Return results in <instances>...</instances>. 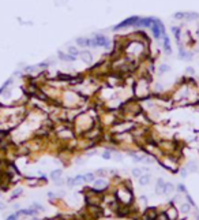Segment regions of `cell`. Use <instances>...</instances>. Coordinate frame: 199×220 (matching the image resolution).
Returning a JSON list of instances; mask_svg holds the SVG:
<instances>
[{"mask_svg": "<svg viewBox=\"0 0 199 220\" xmlns=\"http://www.w3.org/2000/svg\"><path fill=\"white\" fill-rule=\"evenodd\" d=\"M132 94H134V99L142 101L145 99L150 97L153 92H151V81L147 77H141L139 79L132 83Z\"/></svg>", "mask_w": 199, "mask_h": 220, "instance_id": "1", "label": "cell"}, {"mask_svg": "<svg viewBox=\"0 0 199 220\" xmlns=\"http://www.w3.org/2000/svg\"><path fill=\"white\" fill-rule=\"evenodd\" d=\"M94 123H96V119H94L93 116H90L89 112L79 113L74 120L75 129H81V133H83V134L86 131H89L94 126Z\"/></svg>", "mask_w": 199, "mask_h": 220, "instance_id": "2", "label": "cell"}, {"mask_svg": "<svg viewBox=\"0 0 199 220\" xmlns=\"http://www.w3.org/2000/svg\"><path fill=\"white\" fill-rule=\"evenodd\" d=\"M116 201L120 204V205H131L132 202V191H131V185H125V186H121L116 191Z\"/></svg>", "mask_w": 199, "mask_h": 220, "instance_id": "3", "label": "cell"}, {"mask_svg": "<svg viewBox=\"0 0 199 220\" xmlns=\"http://www.w3.org/2000/svg\"><path fill=\"white\" fill-rule=\"evenodd\" d=\"M150 29H151V33H153L154 38H157V40L161 38L162 36H165V27H164V25H162V22L160 19H156Z\"/></svg>", "mask_w": 199, "mask_h": 220, "instance_id": "4", "label": "cell"}, {"mask_svg": "<svg viewBox=\"0 0 199 220\" xmlns=\"http://www.w3.org/2000/svg\"><path fill=\"white\" fill-rule=\"evenodd\" d=\"M111 44L109 38L102 36V34H97L92 38V47H102V48H108Z\"/></svg>", "mask_w": 199, "mask_h": 220, "instance_id": "5", "label": "cell"}, {"mask_svg": "<svg viewBox=\"0 0 199 220\" xmlns=\"http://www.w3.org/2000/svg\"><path fill=\"white\" fill-rule=\"evenodd\" d=\"M138 19H139V17H130V18L125 19V21L120 22L119 25L113 26V30H120V29H124V27H128V26H135Z\"/></svg>", "mask_w": 199, "mask_h": 220, "instance_id": "6", "label": "cell"}, {"mask_svg": "<svg viewBox=\"0 0 199 220\" xmlns=\"http://www.w3.org/2000/svg\"><path fill=\"white\" fill-rule=\"evenodd\" d=\"M156 18H139L135 23V27H151Z\"/></svg>", "mask_w": 199, "mask_h": 220, "instance_id": "7", "label": "cell"}, {"mask_svg": "<svg viewBox=\"0 0 199 220\" xmlns=\"http://www.w3.org/2000/svg\"><path fill=\"white\" fill-rule=\"evenodd\" d=\"M93 185H94V189L96 190H98V191H105L106 189H108V186H109V183L106 182L105 179H96L93 182Z\"/></svg>", "mask_w": 199, "mask_h": 220, "instance_id": "8", "label": "cell"}, {"mask_svg": "<svg viewBox=\"0 0 199 220\" xmlns=\"http://www.w3.org/2000/svg\"><path fill=\"white\" fill-rule=\"evenodd\" d=\"M162 45H164V51H165L168 55H170V53H172V47H170V40H169V37L166 34L162 36Z\"/></svg>", "mask_w": 199, "mask_h": 220, "instance_id": "9", "label": "cell"}, {"mask_svg": "<svg viewBox=\"0 0 199 220\" xmlns=\"http://www.w3.org/2000/svg\"><path fill=\"white\" fill-rule=\"evenodd\" d=\"M37 209H34V208H27V209H21L18 211V215H22V216H34V215H37Z\"/></svg>", "mask_w": 199, "mask_h": 220, "instance_id": "10", "label": "cell"}, {"mask_svg": "<svg viewBox=\"0 0 199 220\" xmlns=\"http://www.w3.org/2000/svg\"><path fill=\"white\" fill-rule=\"evenodd\" d=\"M165 185L166 183L164 182V179H158L157 181V185H156V193L157 194H164V191H165Z\"/></svg>", "mask_w": 199, "mask_h": 220, "instance_id": "11", "label": "cell"}, {"mask_svg": "<svg viewBox=\"0 0 199 220\" xmlns=\"http://www.w3.org/2000/svg\"><path fill=\"white\" fill-rule=\"evenodd\" d=\"M165 215H166V217H168V220H176L177 219V211H176V208L174 207H170L165 212Z\"/></svg>", "mask_w": 199, "mask_h": 220, "instance_id": "12", "label": "cell"}, {"mask_svg": "<svg viewBox=\"0 0 199 220\" xmlns=\"http://www.w3.org/2000/svg\"><path fill=\"white\" fill-rule=\"evenodd\" d=\"M76 44L79 45V47H92V38L81 37L76 40Z\"/></svg>", "mask_w": 199, "mask_h": 220, "instance_id": "13", "label": "cell"}, {"mask_svg": "<svg viewBox=\"0 0 199 220\" xmlns=\"http://www.w3.org/2000/svg\"><path fill=\"white\" fill-rule=\"evenodd\" d=\"M179 57H180V59H184V60H190V59L192 57V55H191L190 52L184 51L183 47H180V48H179Z\"/></svg>", "mask_w": 199, "mask_h": 220, "instance_id": "14", "label": "cell"}, {"mask_svg": "<svg viewBox=\"0 0 199 220\" xmlns=\"http://www.w3.org/2000/svg\"><path fill=\"white\" fill-rule=\"evenodd\" d=\"M59 57H60V60H64V62H74L76 57L72 56V55H70V53H63V52H59Z\"/></svg>", "mask_w": 199, "mask_h": 220, "instance_id": "15", "label": "cell"}, {"mask_svg": "<svg viewBox=\"0 0 199 220\" xmlns=\"http://www.w3.org/2000/svg\"><path fill=\"white\" fill-rule=\"evenodd\" d=\"M79 57H81L83 62H86V63H90L92 60H93V57H92V55L87 52V51H82L81 53H79Z\"/></svg>", "mask_w": 199, "mask_h": 220, "instance_id": "16", "label": "cell"}, {"mask_svg": "<svg viewBox=\"0 0 199 220\" xmlns=\"http://www.w3.org/2000/svg\"><path fill=\"white\" fill-rule=\"evenodd\" d=\"M62 174L63 171L62 170H53L52 172H50V178L56 182V181H60V178H62Z\"/></svg>", "mask_w": 199, "mask_h": 220, "instance_id": "17", "label": "cell"}, {"mask_svg": "<svg viewBox=\"0 0 199 220\" xmlns=\"http://www.w3.org/2000/svg\"><path fill=\"white\" fill-rule=\"evenodd\" d=\"M150 179H151V178H150V175H147V174H146V175H142L139 178V185H141V186H146V185H149Z\"/></svg>", "mask_w": 199, "mask_h": 220, "instance_id": "18", "label": "cell"}, {"mask_svg": "<svg viewBox=\"0 0 199 220\" xmlns=\"http://www.w3.org/2000/svg\"><path fill=\"white\" fill-rule=\"evenodd\" d=\"M13 81H14L13 78H10V79H7V81L4 82V83H3V86L0 88V94H3L4 92H6V90H7V88H8V86H10V85L13 83Z\"/></svg>", "mask_w": 199, "mask_h": 220, "instance_id": "19", "label": "cell"}, {"mask_svg": "<svg viewBox=\"0 0 199 220\" xmlns=\"http://www.w3.org/2000/svg\"><path fill=\"white\" fill-rule=\"evenodd\" d=\"M83 176H85V182H94L96 181V174H93V172H87Z\"/></svg>", "mask_w": 199, "mask_h": 220, "instance_id": "20", "label": "cell"}, {"mask_svg": "<svg viewBox=\"0 0 199 220\" xmlns=\"http://www.w3.org/2000/svg\"><path fill=\"white\" fill-rule=\"evenodd\" d=\"M173 190H174L173 185H172V183H166V185H165V191H164V194H170Z\"/></svg>", "mask_w": 199, "mask_h": 220, "instance_id": "21", "label": "cell"}, {"mask_svg": "<svg viewBox=\"0 0 199 220\" xmlns=\"http://www.w3.org/2000/svg\"><path fill=\"white\" fill-rule=\"evenodd\" d=\"M68 53L70 55H72V56H75V57H78L79 56V51H78V48H74V47H70L68 48Z\"/></svg>", "mask_w": 199, "mask_h": 220, "instance_id": "22", "label": "cell"}, {"mask_svg": "<svg viewBox=\"0 0 199 220\" xmlns=\"http://www.w3.org/2000/svg\"><path fill=\"white\" fill-rule=\"evenodd\" d=\"M170 67H169L168 64H161L160 67H158V71H160V74H164V73H168Z\"/></svg>", "mask_w": 199, "mask_h": 220, "instance_id": "23", "label": "cell"}, {"mask_svg": "<svg viewBox=\"0 0 199 220\" xmlns=\"http://www.w3.org/2000/svg\"><path fill=\"white\" fill-rule=\"evenodd\" d=\"M132 175L135 176V178H141V176L143 175V171L141 170V168H134V170H132Z\"/></svg>", "mask_w": 199, "mask_h": 220, "instance_id": "24", "label": "cell"}, {"mask_svg": "<svg viewBox=\"0 0 199 220\" xmlns=\"http://www.w3.org/2000/svg\"><path fill=\"white\" fill-rule=\"evenodd\" d=\"M190 209H191V205H190V204H183L181 208H180V211L183 212V213H188Z\"/></svg>", "mask_w": 199, "mask_h": 220, "instance_id": "25", "label": "cell"}, {"mask_svg": "<svg viewBox=\"0 0 199 220\" xmlns=\"http://www.w3.org/2000/svg\"><path fill=\"white\" fill-rule=\"evenodd\" d=\"M21 194H22V189H17V190H15V191L13 193V195H11V200H15V198H18Z\"/></svg>", "mask_w": 199, "mask_h": 220, "instance_id": "26", "label": "cell"}, {"mask_svg": "<svg viewBox=\"0 0 199 220\" xmlns=\"http://www.w3.org/2000/svg\"><path fill=\"white\" fill-rule=\"evenodd\" d=\"M102 159H105V160L112 159V152H111V151H105L104 153H102Z\"/></svg>", "mask_w": 199, "mask_h": 220, "instance_id": "27", "label": "cell"}, {"mask_svg": "<svg viewBox=\"0 0 199 220\" xmlns=\"http://www.w3.org/2000/svg\"><path fill=\"white\" fill-rule=\"evenodd\" d=\"M74 179H75V183H76V185H78V183L85 182V176H83V175H76Z\"/></svg>", "mask_w": 199, "mask_h": 220, "instance_id": "28", "label": "cell"}, {"mask_svg": "<svg viewBox=\"0 0 199 220\" xmlns=\"http://www.w3.org/2000/svg\"><path fill=\"white\" fill-rule=\"evenodd\" d=\"M76 183H75V179L74 178H68L67 179V186H70V187H72V186H75Z\"/></svg>", "mask_w": 199, "mask_h": 220, "instance_id": "29", "label": "cell"}, {"mask_svg": "<svg viewBox=\"0 0 199 220\" xmlns=\"http://www.w3.org/2000/svg\"><path fill=\"white\" fill-rule=\"evenodd\" d=\"M174 18H176V19L186 18V13H177V14H174Z\"/></svg>", "mask_w": 199, "mask_h": 220, "instance_id": "30", "label": "cell"}, {"mask_svg": "<svg viewBox=\"0 0 199 220\" xmlns=\"http://www.w3.org/2000/svg\"><path fill=\"white\" fill-rule=\"evenodd\" d=\"M18 212H17V213H13V215H10V216H8V217H7V220H18Z\"/></svg>", "mask_w": 199, "mask_h": 220, "instance_id": "31", "label": "cell"}, {"mask_svg": "<svg viewBox=\"0 0 199 220\" xmlns=\"http://www.w3.org/2000/svg\"><path fill=\"white\" fill-rule=\"evenodd\" d=\"M106 174V170H102V168H101V170H97V172H96V175H101V176H104Z\"/></svg>", "mask_w": 199, "mask_h": 220, "instance_id": "32", "label": "cell"}, {"mask_svg": "<svg viewBox=\"0 0 199 220\" xmlns=\"http://www.w3.org/2000/svg\"><path fill=\"white\" fill-rule=\"evenodd\" d=\"M186 71H187V74H188V75H191V77H192L194 74H195V71H194L192 67H188V69H187Z\"/></svg>", "mask_w": 199, "mask_h": 220, "instance_id": "33", "label": "cell"}, {"mask_svg": "<svg viewBox=\"0 0 199 220\" xmlns=\"http://www.w3.org/2000/svg\"><path fill=\"white\" fill-rule=\"evenodd\" d=\"M179 190H180L181 193H187V189H186V186H184V185H179Z\"/></svg>", "mask_w": 199, "mask_h": 220, "instance_id": "34", "label": "cell"}, {"mask_svg": "<svg viewBox=\"0 0 199 220\" xmlns=\"http://www.w3.org/2000/svg\"><path fill=\"white\" fill-rule=\"evenodd\" d=\"M38 69H46L48 67V63H40V64H37Z\"/></svg>", "mask_w": 199, "mask_h": 220, "instance_id": "35", "label": "cell"}, {"mask_svg": "<svg viewBox=\"0 0 199 220\" xmlns=\"http://www.w3.org/2000/svg\"><path fill=\"white\" fill-rule=\"evenodd\" d=\"M188 168H190L191 171H196V165H195L194 163H191L190 165H188Z\"/></svg>", "mask_w": 199, "mask_h": 220, "instance_id": "36", "label": "cell"}, {"mask_svg": "<svg viewBox=\"0 0 199 220\" xmlns=\"http://www.w3.org/2000/svg\"><path fill=\"white\" fill-rule=\"evenodd\" d=\"M187 200H188V202H190V205H192V207H194V205H195V202L192 201V198H191L190 195H187Z\"/></svg>", "mask_w": 199, "mask_h": 220, "instance_id": "37", "label": "cell"}, {"mask_svg": "<svg viewBox=\"0 0 199 220\" xmlns=\"http://www.w3.org/2000/svg\"><path fill=\"white\" fill-rule=\"evenodd\" d=\"M33 208H34V209H37V211H41V209H42V207H41V205H38V204H34V205H33Z\"/></svg>", "mask_w": 199, "mask_h": 220, "instance_id": "38", "label": "cell"}, {"mask_svg": "<svg viewBox=\"0 0 199 220\" xmlns=\"http://www.w3.org/2000/svg\"><path fill=\"white\" fill-rule=\"evenodd\" d=\"M48 197H49V200H53V198H55V197H56V195L53 194V193H52V191H49V193H48Z\"/></svg>", "mask_w": 199, "mask_h": 220, "instance_id": "39", "label": "cell"}, {"mask_svg": "<svg viewBox=\"0 0 199 220\" xmlns=\"http://www.w3.org/2000/svg\"><path fill=\"white\" fill-rule=\"evenodd\" d=\"M180 174H181V176H183V178H186V176H187V170H181Z\"/></svg>", "mask_w": 199, "mask_h": 220, "instance_id": "40", "label": "cell"}, {"mask_svg": "<svg viewBox=\"0 0 199 220\" xmlns=\"http://www.w3.org/2000/svg\"><path fill=\"white\" fill-rule=\"evenodd\" d=\"M0 209H4V205H3V202L0 201Z\"/></svg>", "mask_w": 199, "mask_h": 220, "instance_id": "41", "label": "cell"}]
</instances>
